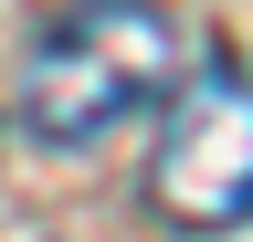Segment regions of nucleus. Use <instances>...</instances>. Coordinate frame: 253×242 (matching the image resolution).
<instances>
[{
  "label": "nucleus",
  "mask_w": 253,
  "mask_h": 242,
  "mask_svg": "<svg viewBox=\"0 0 253 242\" xmlns=\"http://www.w3.org/2000/svg\"><path fill=\"white\" fill-rule=\"evenodd\" d=\"M179 84V21L158 0H74L21 42V127L42 147H95Z\"/></svg>",
  "instance_id": "obj_1"
},
{
  "label": "nucleus",
  "mask_w": 253,
  "mask_h": 242,
  "mask_svg": "<svg viewBox=\"0 0 253 242\" xmlns=\"http://www.w3.org/2000/svg\"><path fill=\"white\" fill-rule=\"evenodd\" d=\"M148 210L169 232H243L253 221V74L232 53H211L201 74L169 84L148 147Z\"/></svg>",
  "instance_id": "obj_2"
}]
</instances>
